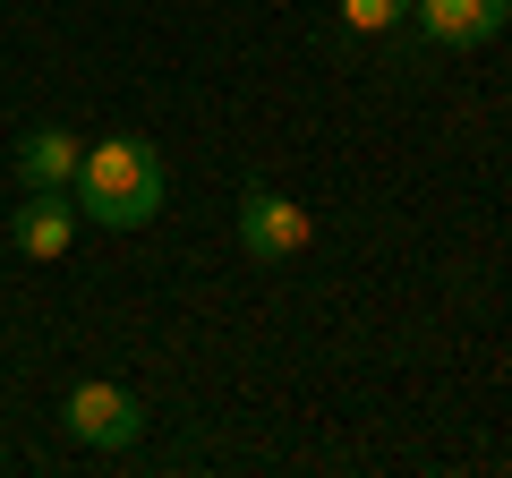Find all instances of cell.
Here are the masks:
<instances>
[{
	"instance_id": "cell-6",
	"label": "cell",
	"mask_w": 512,
	"mask_h": 478,
	"mask_svg": "<svg viewBox=\"0 0 512 478\" xmlns=\"http://www.w3.org/2000/svg\"><path fill=\"white\" fill-rule=\"evenodd\" d=\"M77 154H86V137H69V129H26V137H18V180H26V188H69V180H77Z\"/></svg>"
},
{
	"instance_id": "cell-5",
	"label": "cell",
	"mask_w": 512,
	"mask_h": 478,
	"mask_svg": "<svg viewBox=\"0 0 512 478\" xmlns=\"http://www.w3.org/2000/svg\"><path fill=\"white\" fill-rule=\"evenodd\" d=\"M77 197L69 188H26V205L9 214V239H18V257H35V265H60L77 248Z\"/></svg>"
},
{
	"instance_id": "cell-7",
	"label": "cell",
	"mask_w": 512,
	"mask_h": 478,
	"mask_svg": "<svg viewBox=\"0 0 512 478\" xmlns=\"http://www.w3.org/2000/svg\"><path fill=\"white\" fill-rule=\"evenodd\" d=\"M410 18V0H342V26L350 35H393Z\"/></svg>"
},
{
	"instance_id": "cell-2",
	"label": "cell",
	"mask_w": 512,
	"mask_h": 478,
	"mask_svg": "<svg viewBox=\"0 0 512 478\" xmlns=\"http://www.w3.org/2000/svg\"><path fill=\"white\" fill-rule=\"evenodd\" d=\"M146 419L154 410L128 385H111V376H86V385H69V402H60V427H69L86 453H128V444L146 436Z\"/></svg>"
},
{
	"instance_id": "cell-1",
	"label": "cell",
	"mask_w": 512,
	"mask_h": 478,
	"mask_svg": "<svg viewBox=\"0 0 512 478\" xmlns=\"http://www.w3.org/2000/svg\"><path fill=\"white\" fill-rule=\"evenodd\" d=\"M69 197H77V214L103 222V231H146V222L163 214L171 180H163V154H154L137 129H120V137H94V146L77 154Z\"/></svg>"
},
{
	"instance_id": "cell-4",
	"label": "cell",
	"mask_w": 512,
	"mask_h": 478,
	"mask_svg": "<svg viewBox=\"0 0 512 478\" xmlns=\"http://www.w3.org/2000/svg\"><path fill=\"white\" fill-rule=\"evenodd\" d=\"M410 26H419L436 52H478L512 26V0H410Z\"/></svg>"
},
{
	"instance_id": "cell-3",
	"label": "cell",
	"mask_w": 512,
	"mask_h": 478,
	"mask_svg": "<svg viewBox=\"0 0 512 478\" xmlns=\"http://www.w3.org/2000/svg\"><path fill=\"white\" fill-rule=\"evenodd\" d=\"M239 248H248L256 265H291L299 248L316 239V214L299 197H282V188H239V214H231Z\"/></svg>"
}]
</instances>
